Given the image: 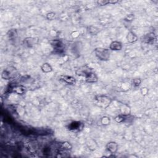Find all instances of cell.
Segmentation results:
<instances>
[{
	"label": "cell",
	"mask_w": 158,
	"mask_h": 158,
	"mask_svg": "<svg viewBox=\"0 0 158 158\" xmlns=\"http://www.w3.org/2000/svg\"><path fill=\"white\" fill-rule=\"evenodd\" d=\"M88 149H91V150H95L97 148V144L96 143H91L88 144Z\"/></svg>",
	"instance_id": "cell-23"
},
{
	"label": "cell",
	"mask_w": 158,
	"mask_h": 158,
	"mask_svg": "<svg viewBox=\"0 0 158 158\" xmlns=\"http://www.w3.org/2000/svg\"><path fill=\"white\" fill-rule=\"evenodd\" d=\"M76 74L78 76L85 77V82L89 84L96 83L98 80L96 74L93 72L92 69H90L87 66L83 67L82 68L77 69Z\"/></svg>",
	"instance_id": "cell-1"
},
{
	"label": "cell",
	"mask_w": 158,
	"mask_h": 158,
	"mask_svg": "<svg viewBox=\"0 0 158 158\" xmlns=\"http://www.w3.org/2000/svg\"><path fill=\"white\" fill-rule=\"evenodd\" d=\"M18 36V33L16 29H10L7 32V37L10 40H14L16 39V38Z\"/></svg>",
	"instance_id": "cell-13"
},
{
	"label": "cell",
	"mask_w": 158,
	"mask_h": 158,
	"mask_svg": "<svg viewBox=\"0 0 158 158\" xmlns=\"http://www.w3.org/2000/svg\"><path fill=\"white\" fill-rule=\"evenodd\" d=\"M156 37L155 33L153 32H151L145 35L143 37V38L142 41L146 44H152L154 43V41L156 40Z\"/></svg>",
	"instance_id": "cell-9"
},
{
	"label": "cell",
	"mask_w": 158,
	"mask_h": 158,
	"mask_svg": "<svg viewBox=\"0 0 158 158\" xmlns=\"http://www.w3.org/2000/svg\"><path fill=\"white\" fill-rule=\"evenodd\" d=\"M88 32L90 33V34H91L92 35H96L98 33L100 32V30L98 28H97L96 27H95V26L93 25H90L88 27L87 29Z\"/></svg>",
	"instance_id": "cell-17"
},
{
	"label": "cell",
	"mask_w": 158,
	"mask_h": 158,
	"mask_svg": "<svg viewBox=\"0 0 158 158\" xmlns=\"http://www.w3.org/2000/svg\"><path fill=\"white\" fill-rule=\"evenodd\" d=\"M41 70L43 73H50L52 71V67L49 63H44L41 66Z\"/></svg>",
	"instance_id": "cell-15"
},
{
	"label": "cell",
	"mask_w": 158,
	"mask_h": 158,
	"mask_svg": "<svg viewBox=\"0 0 158 158\" xmlns=\"http://www.w3.org/2000/svg\"><path fill=\"white\" fill-rule=\"evenodd\" d=\"M50 43L54 51V53L62 54L65 52V45L61 40H52L50 41Z\"/></svg>",
	"instance_id": "cell-5"
},
{
	"label": "cell",
	"mask_w": 158,
	"mask_h": 158,
	"mask_svg": "<svg viewBox=\"0 0 158 158\" xmlns=\"http://www.w3.org/2000/svg\"><path fill=\"white\" fill-rule=\"evenodd\" d=\"M110 122H111L110 118L108 117H106V116L102 118L101 119V123L103 125H108L110 123Z\"/></svg>",
	"instance_id": "cell-18"
},
{
	"label": "cell",
	"mask_w": 158,
	"mask_h": 158,
	"mask_svg": "<svg viewBox=\"0 0 158 158\" xmlns=\"http://www.w3.org/2000/svg\"><path fill=\"white\" fill-rule=\"evenodd\" d=\"M130 112H131L130 108L126 104H123V106L120 108V112H121V114H120L129 115L130 114Z\"/></svg>",
	"instance_id": "cell-16"
},
{
	"label": "cell",
	"mask_w": 158,
	"mask_h": 158,
	"mask_svg": "<svg viewBox=\"0 0 158 158\" xmlns=\"http://www.w3.org/2000/svg\"><path fill=\"white\" fill-rule=\"evenodd\" d=\"M55 16H56V14L53 12L48 13L46 14V18H47V19H48V20L54 19L55 18Z\"/></svg>",
	"instance_id": "cell-22"
},
{
	"label": "cell",
	"mask_w": 158,
	"mask_h": 158,
	"mask_svg": "<svg viewBox=\"0 0 158 158\" xmlns=\"http://www.w3.org/2000/svg\"><path fill=\"white\" fill-rule=\"evenodd\" d=\"M141 83V80L140 78H134L133 80V85L135 87H138V86H139L140 85Z\"/></svg>",
	"instance_id": "cell-20"
},
{
	"label": "cell",
	"mask_w": 158,
	"mask_h": 158,
	"mask_svg": "<svg viewBox=\"0 0 158 158\" xmlns=\"http://www.w3.org/2000/svg\"><path fill=\"white\" fill-rule=\"evenodd\" d=\"M95 100L96 101V103L98 105V106L103 108H108L110 104L111 103V99L110 97L101 95V96H97L95 98Z\"/></svg>",
	"instance_id": "cell-6"
},
{
	"label": "cell",
	"mask_w": 158,
	"mask_h": 158,
	"mask_svg": "<svg viewBox=\"0 0 158 158\" xmlns=\"http://www.w3.org/2000/svg\"><path fill=\"white\" fill-rule=\"evenodd\" d=\"M134 19H135V15L133 14H130L127 15L124 18L123 20L127 22H131L133 21Z\"/></svg>",
	"instance_id": "cell-19"
},
{
	"label": "cell",
	"mask_w": 158,
	"mask_h": 158,
	"mask_svg": "<svg viewBox=\"0 0 158 158\" xmlns=\"http://www.w3.org/2000/svg\"><path fill=\"white\" fill-rule=\"evenodd\" d=\"M95 54L100 61H108L110 58V52L108 49L98 47L95 48Z\"/></svg>",
	"instance_id": "cell-3"
},
{
	"label": "cell",
	"mask_w": 158,
	"mask_h": 158,
	"mask_svg": "<svg viewBox=\"0 0 158 158\" xmlns=\"http://www.w3.org/2000/svg\"><path fill=\"white\" fill-rule=\"evenodd\" d=\"M17 71L14 67L9 66L2 71L1 77L6 80H12L17 76Z\"/></svg>",
	"instance_id": "cell-4"
},
{
	"label": "cell",
	"mask_w": 158,
	"mask_h": 158,
	"mask_svg": "<svg viewBox=\"0 0 158 158\" xmlns=\"http://www.w3.org/2000/svg\"><path fill=\"white\" fill-rule=\"evenodd\" d=\"M23 43L26 47L32 48L35 44V39L32 37H27L24 40Z\"/></svg>",
	"instance_id": "cell-12"
},
{
	"label": "cell",
	"mask_w": 158,
	"mask_h": 158,
	"mask_svg": "<svg viewBox=\"0 0 158 158\" xmlns=\"http://www.w3.org/2000/svg\"><path fill=\"white\" fill-rule=\"evenodd\" d=\"M138 37L133 32H129L127 35V40L130 43H133L138 41Z\"/></svg>",
	"instance_id": "cell-14"
},
{
	"label": "cell",
	"mask_w": 158,
	"mask_h": 158,
	"mask_svg": "<svg viewBox=\"0 0 158 158\" xmlns=\"http://www.w3.org/2000/svg\"><path fill=\"white\" fill-rule=\"evenodd\" d=\"M7 92L14 93L19 95H23L27 92V88L23 85L17 84V83H12L7 87Z\"/></svg>",
	"instance_id": "cell-2"
},
{
	"label": "cell",
	"mask_w": 158,
	"mask_h": 158,
	"mask_svg": "<svg viewBox=\"0 0 158 158\" xmlns=\"http://www.w3.org/2000/svg\"><path fill=\"white\" fill-rule=\"evenodd\" d=\"M96 3L100 6H106L109 4V0H98Z\"/></svg>",
	"instance_id": "cell-21"
},
{
	"label": "cell",
	"mask_w": 158,
	"mask_h": 158,
	"mask_svg": "<svg viewBox=\"0 0 158 158\" xmlns=\"http://www.w3.org/2000/svg\"><path fill=\"white\" fill-rule=\"evenodd\" d=\"M60 80L63 81L69 85H74L76 83V79L72 76H67V75H62L59 77Z\"/></svg>",
	"instance_id": "cell-10"
},
{
	"label": "cell",
	"mask_w": 158,
	"mask_h": 158,
	"mask_svg": "<svg viewBox=\"0 0 158 158\" xmlns=\"http://www.w3.org/2000/svg\"><path fill=\"white\" fill-rule=\"evenodd\" d=\"M106 148L108 152H110L111 154H115L118 151L119 145L115 141L108 142L106 145Z\"/></svg>",
	"instance_id": "cell-8"
},
{
	"label": "cell",
	"mask_w": 158,
	"mask_h": 158,
	"mask_svg": "<svg viewBox=\"0 0 158 158\" xmlns=\"http://www.w3.org/2000/svg\"><path fill=\"white\" fill-rule=\"evenodd\" d=\"M84 123L80 121H73L69 124L67 129L71 131L79 132L84 129Z\"/></svg>",
	"instance_id": "cell-7"
},
{
	"label": "cell",
	"mask_w": 158,
	"mask_h": 158,
	"mask_svg": "<svg viewBox=\"0 0 158 158\" xmlns=\"http://www.w3.org/2000/svg\"><path fill=\"white\" fill-rule=\"evenodd\" d=\"M119 1H117V0H109V4H111V5H115Z\"/></svg>",
	"instance_id": "cell-25"
},
{
	"label": "cell",
	"mask_w": 158,
	"mask_h": 158,
	"mask_svg": "<svg viewBox=\"0 0 158 158\" xmlns=\"http://www.w3.org/2000/svg\"><path fill=\"white\" fill-rule=\"evenodd\" d=\"M110 49L112 51H120L122 49V44L120 41H114L111 43Z\"/></svg>",
	"instance_id": "cell-11"
},
{
	"label": "cell",
	"mask_w": 158,
	"mask_h": 158,
	"mask_svg": "<svg viewBox=\"0 0 158 158\" xmlns=\"http://www.w3.org/2000/svg\"><path fill=\"white\" fill-rule=\"evenodd\" d=\"M148 90L146 88H143L141 90V93L143 96H145L146 94L148 93Z\"/></svg>",
	"instance_id": "cell-24"
}]
</instances>
